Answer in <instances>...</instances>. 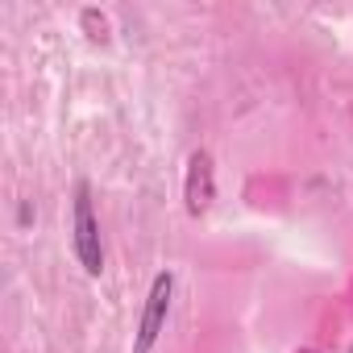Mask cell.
Returning a JSON list of instances; mask_svg holds the SVG:
<instances>
[{"label": "cell", "instance_id": "cell-1", "mask_svg": "<svg viewBox=\"0 0 353 353\" xmlns=\"http://www.w3.org/2000/svg\"><path fill=\"white\" fill-rule=\"evenodd\" d=\"M71 245H75L83 274L100 279L104 274V241H100V221L92 208V188L83 179L75 183V204H71Z\"/></svg>", "mask_w": 353, "mask_h": 353}, {"label": "cell", "instance_id": "cell-2", "mask_svg": "<svg viewBox=\"0 0 353 353\" xmlns=\"http://www.w3.org/2000/svg\"><path fill=\"white\" fill-rule=\"evenodd\" d=\"M170 295H174V270H158L150 291H145V307H141V320L133 332V353H150L158 345L166 316H170Z\"/></svg>", "mask_w": 353, "mask_h": 353}, {"label": "cell", "instance_id": "cell-3", "mask_svg": "<svg viewBox=\"0 0 353 353\" xmlns=\"http://www.w3.org/2000/svg\"><path fill=\"white\" fill-rule=\"evenodd\" d=\"M216 200V166L208 150H192L188 154V170H183V204L188 216H204Z\"/></svg>", "mask_w": 353, "mask_h": 353}, {"label": "cell", "instance_id": "cell-4", "mask_svg": "<svg viewBox=\"0 0 353 353\" xmlns=\"http://www.w3.org/2000/svg\"><path fill=\"white\" fill-rule=\"evenodd\" d=\"M299 353H316V349H299Z\"/></svg>", "mask_w": 353, "mask_h": 353}]
</instances>
